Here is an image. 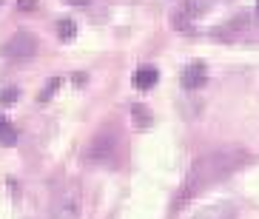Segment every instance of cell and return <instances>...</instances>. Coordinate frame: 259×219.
I'll return each instance as SVG.
<instances>
[{"mask_svg":"<svg viewBox=\"0 0 259 219\" xmlns=\"http://www.w3.org/2000/svg\"><path fill=\"white\" fill-rule=\"evenodd\" d=\"M248 159H251V154L245 151V148H239V145H220V148L208 151L205 157L194 159V165L188 168L183 185H180V191H177L171 211H180L188 199L197 197L199 191L217 185L220 180H225L228 174H234L236 168H242Z\"/></svg>","mask_w":259,"mask_h":219,"instance_id":"cell-1","label":"cell"},{"mask_svg":"<svg viewBox=\"0 0 259 219\" xmlns=\"http://www.w3.org/2000/svg\"><path fill=\"white\" fill-rule=\"evenodd\" d=\"M117 154V134L114 131H100L94 137L89 148H85V162H94V165H108Z\"/></svg>","mask_w":259,"mask_h":219,"instance_id":"cell-2","label":"cell"},{"mask_svg":"<svg viewBox=\"0 0 259 219\" xmlns=\"http://www.w3.org/2000/svg\"><path fill=\"white\" fill-rule=\"evenodd\" d=\"M3 57H31V54L37 52V40L31 34L29 29H17L12 37L3 43Z\"/></svg>","mask_w":259,"mask_h":219,"instance_id":"cell-3","label":"cell"},{"mask_svg":"<svg viewBox=\"0 0 259 219\" xmlns=\"http://www.w3.org/2000/svg\"><path fill=\"white\" fill-rule=\"evenodd\" d=\"M52 219H80V194L74 188L63 191L52 205Z\"/></svg>","mask_w":259,"mask_h":219,"instance_id":"cell-4","label":"cell"},{"mask_svg":"<svg viewBox=\"0 0 259 219\" xmlns=\"http://www.w3.org/2000/svg\"><path fill=\"white\" fill-rule=\"evenodd\" d=\"M208 80V68L205 63H188V66L183 68V85L185 89H199V85H205Z\"/></svg>","mask_w":259,"mask_h":219,"instance_id":"cell-5","label":"cell"},{"mask_svg":"<svg viewBox=\"0 0 259 219\" xmlns=\"http://www.w3.org/2000/svg\"><path fill=\"white\" fill-rule=\"evenodd\" d=\"M191 219H234V208L231 205H211L205 211L194 213Z\"/></svg>","mask_w":259,"mask_h":219,"instance_id":"cell-6","label":"cell"},{"mask_svg":"<svg viewBox=\"0 0 259 219\" xmlns=\"http://www.w3.org/2000/svg\"><path fill=\"white\" fill-rule=\"evenodd\" d=\"M157 77H160V71L154 66H143V68L134 71V85H137V89H151V85L157 83Z\"/></svg>","mask_w":259,"mask_h":219,"instance_id":"cell-7","label":"cell"},{"mask_svg":"<svg viewBox=\"0 0 259 219\" xmlns=\"http://www.w3.org/2000/svg\"><path fill=\"white\" fill-rule=\"evenodd\" d=\"M131 117H134V125H140V128H148V125L154 122L151 111H148L143 103H134V106H131Z\"/></svg>","mask_w":259,"mask_h":219,"instance_id":"cell-8","label":"cell"},{"mask_svg":"<svg viewBox=\"0 0 259 219\" xmlns=\"http://www.w3.org/2000/svg\"><path fill=\"white\" fill-rule=\"evenodd\" d=\"M17 143V131L9 125L6 117H0V145H15Z\"/></svg>","mask_w":259,"mask_h":219,"instance_id":"cell-9","label":"cell"},{"mask_svg":"<svg viewBox=\"0 0 259 219\" xmlns=\"http://www.w3.org/2000/svg\"><path fill=\"white\" fill-rule=\"evenodd\" d=\"M57 31H60L63 40H71L74 37V31H77V23L69 20V17H63V20H57Z\"/></svg>","mask_w":259,"mask_h":219,"instance_id":"cell-10","label":"cell"},{"mask_svg":"<svg viewBox=\"0 0 259 219\" xmlns=\"http://www.w3.org/2000/svg\"><path fill=\"white\" fill-rule=\"evenodd\" d=\"M57 89H60V77H52V80H49V85L37 94V100H40V103H49V100H52V94Z\"/></svg>","mask_w":259,"mask_h":219,"instance_id":"cell-11","label":"cell"},{"mask_svg":"<svg viewBox=\"0 0 259 219\" xmlns=\"http://www.w3.org/2000/svg\"><path fill=\"white\" fill-rule=\"evenodd\" d=\"M0 100H3L6 106H12V103L17 100V89H15V85H9V89H3V91H0Z\"/></svg>","mask_w":259,"mask_h":219,"instance_id":"cell-12","label":"cell"},{"mask_svg":"<svg viewBox=\"0 0 259 219\" xmlns=\"http://www.w3.org/2000/svg\"><path fill=\"white\" fill-rule=\"evenodd\" d=\"M17 6H20V9H26V12H31V9H34V0H20Z\"/></svg>","mask_w":259,"mask_h":219,"instance_id":"cell-13","label":"cell"},{"mask_svg":"<svg viewBox=\"0 0 259 219\" xmlns=\"http://www.w3.org/2000/svg\"><path fill=\"white\" fill-rule=\"evenodd\" d=\"M69 3H74V6H89V0H69Z\"/></svg>","mask_w":259,"mask_h":219,"instance_id":"cell-14","label":"cell"},{"mask_svg":"<svg viewBox=\"0 0 259 219\" xmlns=\"http://www.w3.org/2000/svg\"><path fill=\"white\" fill-rule=\"evenodd\" d=\"M256 12H259V0H256Z\"/></svg>","mask_w":259,"mask_h":219,"instance_id":"cell-15","label":"cell"}]
</instances>
